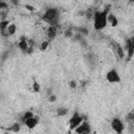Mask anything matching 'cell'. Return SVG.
I'll return each mask as SVG.
<instances>
[{"label": "cell", "mask_w": 134, "mask_h": 134, "mask_svg": "<svg viewBox=\"0 0 134 134\" xmlns=\"http://www.w3.org/2000/svg\"><path fill=\"white\" fill-rule=\"evenodd\" d=\"M110 13V6H106L103 10H95L93 16V27L95 30L100 31L106 28L108 24V15Z\"/></svg>", "instance_id": "6da1fadb"}, {"label": "cell", "mask_w": 134, "mask_h": 134, "mask_svg": "<svg viewBox=\"0 0 134 134\" xmlns=\"http://www.w3.org/2000/svg\"><path fill=\"white\" fill-rule=\"evenodd\" d=\"M59 18H60V12L58 8H54V7L47 8L42 16V20L44 22L48 23L49 25H55V26L58 25Z\"/></svg>", "instance_id": "7a4b0ae2"}, {"label": "cell", "mask_w": 134, "mask_h": 134, "mask_svg": "<svg viewBox=\"0 0 134 134\" xmlns=\"http://www.w3.org/2000/svg\"><path fill=\"white\" fill-rule=\"evenodd\" d=\"M110 48H111V50L113 51V53L115 54L116 58H118L120 60L125 59L126 50L122 48V46L119 43H111L110 44Z\"/></svg>", "instance_id": "3957f363"}, {"label": "cell", "mask_w": 134, "mask_h": 134, "mask_svg": "<svg viewBox=\"0 0 134 134\" xmlns=\"http://www.w3.org/2000/svg\"><path fill=\"white\" fill-rule=\"evenodd\" d=\"M84 120V116L80 115L77 112H74L72 114V116L69 119V127L71 130H74L76 127H79L81 125V122Z\"/></svg>", "instance_id": "277c9868"}, {"label": "cell", "mask_w": 134, "mask_h": 134, "mask_svg": "<svg viewBox=\"0 0 134 134\" xmlns=\"http://www.w3.org/2000/svg\"><path fill=\"white\" fill-rule=\"evenodd\" d=\"M111 128L116 133H122L124 130H125V125H124V122H122V120L120 118L114 117L111 120Z\"/></svg>", "instance_id": "5b68a950"}, {"label": "cell", "mask_w": 134, "mask_h": 134, "mask_svg": "<svg viewBox=\"0 0 134 134\" xmlns=\"http://www.w3.org/2000/svg\"><path fill=\"white\" fill-rule=\"evenodd\" d=\"M106 80L109 82V83H111V84H115V83H119L120 82V75H119V73L115 70V69H111V70H109L108 72H107V74H106Z\"/></svg>", "instance_id": "8992f818"}, {"label": "cell", "mask_w": 134, "mask_h": 134, "mask_svg": "<svg viewBox=\"0 0 134 134\" xmlns=\"http://www.w3.org/2000/svg\"><path fill=\"white\" fill-rule=\"evenodd\" d=\"M75 133H79V134H87V133H90L91 132V128H90V125L87 120H83L81 122V125L79 127H76L74 130H73Z\"/></svg>", "instance_id": "52a82bcc"}, {"label": "cell", "mask_w": 134, "mask_h": 134, "mask_svg": "<svg viewBox=\"0 0 134 134\" xmlns=\"http://www.w3.org/2000/svg\"><path fill=\"white\" fill-rule=\"evenodd\" d=\"M39 121H40V118H39V116H36V115H34V116H31V117H29L28 119H26L23 124L28 128V129H34L35 127H37L38 126V124H39Z\"/></svg>", "instance_id": "ba28073f"}, {"label": "cell", "mask_w": 134, "mask_h": 134, "mask_svg": "<svg viewBox=\"0 0 134 134\" xmlns=\"http://www.w3.org/2000/svg\"><path fill=\"white\" fill-rule=\"evenodd\" d=\"M16 31H17V26H16V24L10 23L6 29L1 30V36H2V37H8V36H13L14 34H16Z\"/></svg>", "instance_id": "9c48e42d"}, {"label": "cell", "mask_w": 134, "mask_h": 134, "mask_svg": "<svg viewBox=\"0 0 134 134\" xmlns=\"http://www.w3.org/2000/svg\"><path fill=\"white\" fill-rule=\"evenodd\" d=\"M57 34H58V26L55 25H49L47 30H46V36L49 40H53L55 37H57Z\"/></svg>", "instance_id": "30bf717a"}, {"label": "cell", "mask_w": 134, "mask_h": 134, "mask_svg": "<svg viewBox=\"0 0 134 134\" xmlns=\"http://www.w3.org/2000/svg\"><path fill=\"white\" fill-rule=\"evenodd\" d=\"M27 40H28V39H20V41H19V43H18L19 49L22 50L23 52H26V50H27V48H28V46H29Z\"/></svg>", "instance_id": "8fae6325"}, {"label": "cell", "mask_w": 134, "mask_h": 134, "mask_svg": "<svg viewBox=\"0 0 134 134\" xmlns=\"http://www.w3.org/2000/svg\"><path fill=\"white\" fill-rule=\"evenodd\" d=\"M108 23H109L111 26H113V27L117 26V24H118V19H117V17H115V15L109 13V15H108Z\"/></svg>", "instance_id": "7c38bea8"}, {"label": "cell", "mask_w": 134, "mask_h": 134, "mask_svg": "<svg viewBox=\"0 0 134 134\" xmlns=\"http://www.w3.org/2000/svg\"><path fill=\"white\" fill-rule=\"evenodd\" d=\"M126 120L130 126L134 127V112H129L126 115Z\"/></svg>", "instance_id": "4fadbf2b"}, {"label": "cell", "mask_w": 134, "mask_h": 134, "mask_svg": "<svg viewBox=\"0 0 134 134\" xmlns=\"http://www.w3.org/2000/svg\"><path fill=\"white\" fill-rule=\"evenodd\" d=\"M49 42H50V40L49 39H47V40H43L41 43H40V49L41 50H46L48 47H49Z\"/></svg>", "instance_id": "5bb4252c"}, {"label": "cell", "mask_w": 134, "mask_h": 134, "mask_svg": "<svg viewBox=\"0 0 134 134\" xmlns=\"http://www.w3.org/2000/svg\"><path fill=\"white\" fill-rule=\"evenodd\" d=\"M9 24H10V22H9L8 19H6V20H1V21H0V29H1V30L6 29Z\"/></svg>", "instance_id": "9a60e30c"}, {"label": "cell", "mask_w": 134, "mask_h": 134, "mask_svg": "<svg viewBox=\"0 0 134 134\" xmlns=\"http://www.w3.org/2000/svg\"><path fill=\"white\" fill-rule=\"evenodd\" d=\"M67 112H68V109L67 108H64V107H60L57 110V113H58L59 116H65L67 114Z\"/></svg>", "instance_id": "2e32d148"}, {"label": "cell", "mask_w": 134, "mask_h": 134, "mask_svg": "<svg viewBox=\"0 0 134 134\" xmlns=\"http://www.w3.org/2000/svg\"><path fill=\"white\" fill-rule=\"evenodd\" d=\"M34 115H35V114H34L31 111H26V112L22 115V117H21V121H22V122H24L26 119H28L29 117H31V116H34Z\"/></svg>", "instance_id": "e0dca14e"}, {"label": "cell", "mask_w": 134, "mask_h": 134, "mask_svg": "<svg viewBox=\"0 0 134 134\" xmlns=\"http://www.w3.org/2000/svg\"><path fill=\"white\" fill-rule=\"evenodd\" d=\"M9 130H10V131H13V132H19V131L21 130V126H20V124H19V122H14Z\"/></svg>", "instance_id": "ac0fdd59"}, {"label": "cell", "mask_w": 134, "mask_h": 134, "mask_svg": "<svg viewBox=\"0 0 134 134\" xmlns=\"http://www.w3.org/2000/svg\"><path fill=\"white\" fill-rule=\"evenodd\" d=\"M75 31H76V32L82 34L83 36H84V35L86 36V35H88V32H89V31H88V29H87L86 27H77V28H75Z\"/></svg>", "instance_id": "d6986e66"}, {"label": "cell", "mask_w": 134, "mask_h": 134, "mask_svg": "<svg viewBox=\"0 0 134 134\" xmlns=\"http://www.w3.org/2000/svg\"><path fill=\"white\" fill-rule=\"evenodd\" d=\"M0 9L1 10H7L8 9V4L4 0H1V2H0Z\"/></svg>", "instance_id": "ffe728a7"}, {"label": "cell", "mask_w": 134, "mask_h": 134, "mask_svg": "<svg viewBox=\"0 0 134 134\" xmlns=\"http://www.w3.org/2000/svg\"><path fill=\"white\" fill-rule=\"evenodd\" d=\"M86 17H87V19H93V16H94V12H92L91 9H88L86 13Z\"/></svg>", "instance_id": "44dd1931"}, {"label": "cell", "mask_w": 134, "mask_h": 134, "mask_svg": "<svg viewBox=\"0 0 134 134\" xmlns=\"http://www.w3.org/2000/svg\"><path fill=\"white\" fill-rule=\"evenodd\" d=\"M73 31H72V29H67V30H65V37L66 38H72L73 37Z\"/></svg>", "instance_id": "7402d4cb"}, {"label": "cell", "mask_w": 134, "mask_h": 134, "mask_svg": "<svg viewBox=\"0 0 134 134\" xmlns=\"http://www.w3.org/2000/svg\"><path fill=\"white\" fill-rule=\"evenodd\" d=\"M32 88H34V91H35V92H39V91H40V85H39L37 82H34Z\"/></svg>", "instance_id": "603a6c76"}, {"label": "cell", "mask_w": 134, "mask_h": 134, "mask_svg": "<svg viewBox=\"0 0 134 134\" xmlns=\"http://www.w3.org/2000/svg\"><path fill=\"white\" fill-rule=\"evenodd\" d=\"M0 15H1V20H6L7 19V12L6 10H1Z\"/></svg>", "instance_id": "cb8c5ba5"}, {"label": "cell", "mask_w": 134, "mask_h": 134, "mask_svg": "<svg viewBox=\"0 0 134 134\" xmlns=\"http://www.w3.org/2000/svg\"><path fill=\"white\" fill-rule=\"evenodd\" d=\"M8 1L14 6H19V4H20V0H8Z\"/></svg>", "instance_id": "d4e9b609"}, {"label": "cell", "mask_w": 134, "mask_h": 134, "mask_svg": "<svg viewBox=\"0 0 134 134\" xmlns=\"http://www.w3.org/2000/svg\"><path fill=\"white\" fill-rule=\"evenodd\" d=\"M48 99H49V102H51V103H53V102H55L57 100V96L52 93V94H50L49 96H48Z\"/></svg>", "instance_id": "484cf974"}, {"label": "cell", "mask_w": 134, "mask_h": 134, "mask_svg": "<svg viewBox=\"0 0 134 134\" xmlns=\"http://www.w3.org/2000/svg\"><path fill=\"white\" fill-rule=\"evenodd\" d=\"M69 86H70V88H72V89L76 88V82H75V81H71V82L69 83Z\"/></svg>", "instance_id": "4316f807"}, {"label": "cell", "mask_w": 134, "mask_h": 134, "mask_svg": "<svg viewBox=\"0 0 134 134\" xmlns=\"http://www.w3.org/2000/svg\"><path fill=\"white\" fill-rule=\"evenodd\" d=\"M32 52H34V47H32V46H28V48H27V50H26L25 53L30 54V53H32Z\"/></svg>", "instance_id": "83f0119b"}, {"label": "cell", "mask_w": 134, "mask_h": 134, "mask_svg": "<svg viewBox=\"0 0 134 134\" xmlns=\"http://www.w3.org/2000/svg\"><path fill=\"white\" fill-rule=\"evenodd\" d=\"M24 7L26 8V9H28V10H30V12H32L35 8H34V6H31V5H28V4H25L24 5Z\"/></svg>", "instance_id": "f1b7e54d"}, {"label": "cell", "mask_w": 134, "mask_h": 134, "mask_svg": "<svg viewBox=\"0 0 134 134\" xmlns=\"http://www.w3.org/2000/svg\"><path fill=\"white\" fill-rule=\"evenodd\" d=\"M27 42H28V45H29V46H32V47L35 46V41H34V40L28 39V40H27Z\"/></svg>", "instance_id": "f546056e"}, {"label": "cell", "mask_w": 134, "mask_h": 134, "mask_svg": "<svg viewBox=\"0 0 134 134\" xmlns=\"http://www.w3.org/2000/svg\"><path fill=\"white\" fill-rule=\"evenodd\" d=\"M130 2H132V3H134V0H130Z\"/></svg>", "instance_id": "4dcf8cb0"}]
</instances>
